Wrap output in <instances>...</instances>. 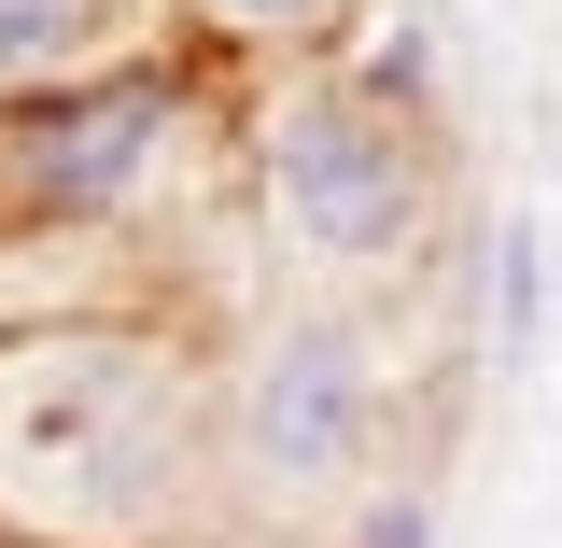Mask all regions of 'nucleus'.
Segmentation results:
<instances>
[{"label":"nucleus","instance_id":"5","mask_svg":"<svg viewBox=\"0 0 562 548\" xmlns=\"http://www.w3.org/2000/svg\"><path fill=\"white\" fill-rule=\"evenodd\" d=\"M155 29H169V0H0V99L70 85L99 57H140Z\"/></svg>","mask_w":562,"mask_h":548},{"label":"nucleus","instance_id":"2","mask_svg":"<svg viewBox=\"0 0 562 548\" xmlns=\"http://www.w3.org/2000/svg\"><path fill=\"white\" fill-rule=\"evenodd\" d=\"M254 183H268L281 239L310 268H338V281L422 268V239H436V113L351 85L338 57H310L254 113Z\"/></svg>","mask_w":562,"mask_h":548},{"label":"nucleus","instance_id":"8","mask_svg":"<svg viewBox=\"0 0 562 548\" xmlns=\"http://www.w3.org/2000/svg\"><path fill=\"white\" fill-rule=\"evenodd\" d=\"M0 548H14V535H0Z\"/></svg>","mask_w":562,"mask_h":548},{"label":"nucleus","instance_id":"3","mask_svg":"<svg viewBox=\"0 0 562 548\" xmlns=\"http://www.w3.org/2000/svg\"><path fill=\"white\" fill-rule=\"evenodd\" d=\"M198 127H211V70L183 43H140V57H99V70H70V85L0 99V239L127 225L183 169Z\"/></svg>","mask_w":562,"mask_h":548},{"label":"nucleus","instance_id":"1","mask_svg":"<svg viewBox=\"0 0 562 548\" xmlns=\"http://www.w3.org/2000/svg\"><path fill=\"white\" fill-rule=\"evenodd\" d=\"M225 380L155 310H57L0 338V535L14 548H183L225 506Z\"/></svg>","mask_w":562,"mask_h":548},{"label":"nucleus","instance_id":"4","mask_svg":"<svg viewBox=\"0 0 562 548\" xmlns=\"http://www.w3.org/2000/svg\"><path fill=\"white\" fill-rule=\"evenodd\" d=\"M366 436H380V351L366 324L310 310V324H268L239 351L225 409H211V450H225V506L239 521H295V506H338L366 479Z\"/></svg>","mask_w":562,"mask_h":548},{"label":"nucleus","instance_id":"6","mask_svg":"<svg viewBox=\"0 0 562 548\" xmlns=\"http://www.w3.org/2000/svg\"><path fill=\"white\" fill-rule=\"evenodd\" d=\"M211 43H295V57H338L366 29V0H198Z\"/></svg>","mask_w":562,"mask_h":548},{"label":"nucleus","instance_id":"7","mask_svg":"<svg viewBox=\"0 0 562 548\" xmlns=\"http://www.w3.org/2000/svg\"><path fill=\"white\" fill-rule=\"evenodd\" d=\"M535 211H506V239H492V310H506V351H520V324H535Z\"/></svg>","mask_w":562,"mask_h":548}]
</instances>
